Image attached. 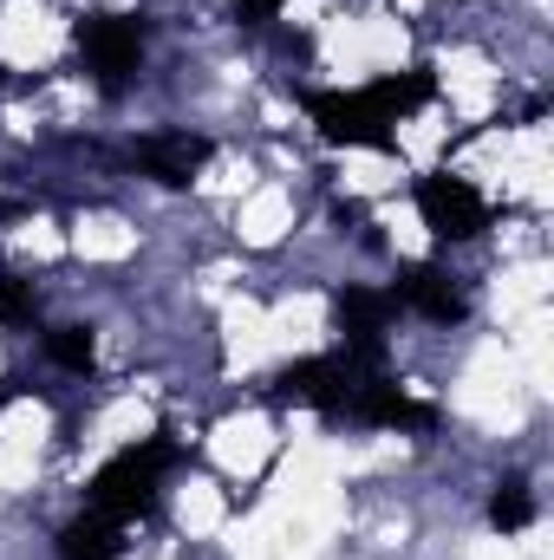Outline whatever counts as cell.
Here are the masks:
<instances>
[{"mask_svg":"<svg viewBox=\"0 0 554 560\" xmlns=\"http://www.w3.org/2000/svg\"><path fill=\"white\" fill-rule=\"evenodd\" d=\"M170 463H176V443H170V436L131 443V450H118V456L92 476V495H85V502H92L99 515H112V522H131V515H143V509L157 502Z\"/></svg>","mask_w":554,"mask_h":560,"instance_id":"cell-2","label":"cell"},{"mask_svg":"<svg viewBox=\"0 0 554 560\" xmlns=\"http://www.w3.org/2000/svg\"><path fill=\"white\" fill-rule=\"evenodd\" d=\"M46 352H53V365H66V372H92V332L85 326H59V332H46Z\"/></svg>","mask_w":554,"mask_h":560,"instance_id":"cell-12","label":"cell"},{"mask_svg":"<svg viewBox=\"0 0 554 560\" xmlns=\"http://www.w3.org/2000/svg\"><path fill=\"white\" fill-rule=\"evenodd\" d=\"M118 528H125V522L85 509V515L59 535V560H118Z\"/></svg>","mask_w":554,"mask_h":560,"instance_id":"cell-10","label":"cell"},{"mask_svg":"<svg viewBox=\"0 0 554 560\" xmlns=\"http://www.w3.org/2000/svg\"><path fill=\"white\" fill-rule=\"evenodd\" d=\"M489 522L509 528V535L529 528V522H535V495H529V482H503V489L489 495Z\"/></svg>","mask_w":554,"mask_h":560,"instance_id":"cell-11","label":"cell"},{"mask_svg":"<svg viewBox=\"0 0 554 560\" xmlns=\"http://www.w3.org/2000/svg\"><path fill=\"white\" fill-rule=\"evenodd\" d=\"M209 156H216V143L196 138V131H157V138L138 143V170L157 176V183H170V189H183Z\"/></svg>","mask_w":554,"mask_h":560,"instance_id":"cell-7","label":"cell"},{"mask_svg":"<svg viewBox=\"0 0 554 560\" xmlns=\"http://www.w3.org/2000/svg\"><path fill=\"white\" fill-rule=\"evenodd\" d=\"M392 300H399V306H417L424 319H443V326L470 313V300H463V287H457V280L443 275V268H424V261L399 275V287H392Z\"/></svg>","mask_w":554,"mask_h":560,"instance_id":"cell-8","label":"cell"},{"mask_svg":"<svg viewBox=\"0 0 554 560\" xmlns=\"http://www.w3.org/2000/svg\"><path fill=\"white\" fill-rule=\"evenodd\" d=\"M0 319H7V326L33 319V287H26V280H13L7 268H0Z\"/></svg>","mask_w":554,"mask_h":560,"instance_id":"cell-13","label":"cell"},{"mask_svg":"<svg viewBox=\"0 0 554 560\" xmlns=\"http://www.w3.org/2000/svg\"><path fill=\"white\" fill-rule=\"evenodd\" d=\"M417 209H424V229L443 235V242H470V235H483V222H489L483 196H476L463 176H424V183H417Z\"/></svg>","mask_w":554,"mask_h":560,"instance_id":"cell-5","label":"cell"},{"mask_svg":"<svg viewBox=\"0 0 554 560\" xmlns=\"http://www.w3.org/2000/svg\"><path fill=\"white\" fill-rule=\"evenodd\" d=\"M275 7H280V0H242V7H235V20H242V26H268V20H275Z\"/></svg>","mask_w":554,"mask_h":560,"instance_id":"cell-14","label":"cell"},{"mask_svg":"<svg viewBox=\"0 0 554 560\" xmlns=\"http://www.w3.org/2000/svg\"><path fill=\"white\" fill-rule=\"evenodd\" d=\"M72 39H79V52L92 59V72H99L105 92H125V85H131V72H138V59H143V26L138 20H125V13H92V20L72 26Z\"/></svg>","mask_w":554,"mask_h":560,"instance_id":"cell-4","label":"cell"},{"mask_svg":"<svg viewBox=\"0 0 554 560\" xmlns=\"http://www.w3.org/2000/svg\"><path fill=\"white\" fill-rule=\"evenodd\" d=\"M346 418H359V423H385V430H430V405L405 398V392H399L392 378H366Z\"/></svg>","mask_w":554,"mask_h":560,"instance_id":"cell-9","label":"cell"},{"mask_svg":"<svg viewBox=\"0 0 554 560\" xmlns=\"http://www.w3.org/2000/svg\"><path fill=\"white\" fill-rule=\"evenodd\" d=\"M399 313L392 293H372V287H346L339 293V326H346V352L385 365V319Z\"/></svg>","mask_w":554,"mask_h":560,"instance_id":"cell-6","label":"cell"},{"mask_svg":"<svg viewBox=\"0 0 554 560\" xmlns=\"http://www.w3.org/2000/svg\"><path fill=\"white\" fill-rule=\"evenodd\" d=\"M366 378H379L372 359H359V352H326V359L287 365L268 398H275V405H313V411H353V398H359Z\"/></svg>","mask_w":554,"mask_h":560,"instance_id":"cell-3","label":"cell"},{"mask_svg":"<svg viewBox=\"0 0 554 560\" xmlns=\"http://www.w3.org/2000/svg\"><path fill=\"white\" fill-rule=\"evenodd\" d=\"M430 98V79L424 72H405V79H379L366 92H313L307 112L320 125L326 143H359V150H392V131L405 112H417Z\"/></svg>","mask_w":554,"mask_h":560,"instance_id":"cell-1","label":"cell"}]
</instances>
